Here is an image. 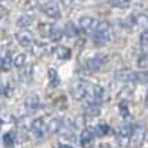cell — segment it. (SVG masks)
<instances>
[{"label":"cell","mask_w":148,"mask_h":148,"mask_svg":"<svg viewBox=\"0 0 148 148\" xmlns=\"http://www.w3.org/2000/svg\"><path fill=\"white\" fill-rule=\"evenodd\" d=\"M119 114L122 118H129L130 116V111H129V105L126 104V101H122V103H119Z\"/></svg>","instance_id":"28"},{"label":"cell","mask_w":148,"mask_h":148,"mask_svg":"<svg viewBox=\"0 0 148 148\" xmlns=\"http://www.w3.org/2000/svg\"><path fill=\"white\" fill-rule=\"evenodd\" d=\"M43 13L49 17V18L51 19H60L61 18V11H60V8L56 3H49V4H46L43 6Z\"/></svg>","instance_id":"12"},{"label":"cell","mask_w":148,"mask_h":148,"mask_svg":"<svg viewBox=\"0 0 148 148\" xmlns=\"http://www.w3.org/2000/svg\"><path fill=\"white\" fill-rule=\"evenodd\" d=\"M15 39L18 42L19 45L25 49H32V46L35 45L33 43V39H32V35L26 31H21V32L15 33Z\"/></svg>","instance_id":"9"},{"label":"cell","mask_w":148,"mask_h":148,"mask_svg":"<svg viewBox=\"0 0 148 148\" xmlns=\"http://www.w3.org/2000/svg\"><path fill=\"white\" fill-rule=\"evenodd\" d=\"M132 130L133 127L130 125H123L116 134V143L118 145L122 148H126L130 145V138H132Z\"/></svg>","instance_id":"3"},{"label":"cell","mask_w":148,"mask_h":148,"mask_svg":"<svg viewBox=\"0 0 148 148\" xmlns=\"http://www.w3.org/2000/svg\"><path fill=\"white\" fill-rule=\"evenodd\" d=\"M115 77L119 82H134V72H132L130 69H121L116 72Z\"/></svg>","instance_id":"14"},{"label":"cell","mask_w":148,"mask_h":148,"mask_svg":"<svg viewBox=\"0 0 148 148\" xmlns=\"http://www.w3.org/2000/svg\"><path fill=\"white\" fill-rule=\"evenodd\" d=\"M32 21H33V17H31V15H21L17 19V26L18 28H28L32 24Z\"/></svg>","instance_id":"24"},{"label":"cell","mask_w":148,"mask_h":148,"mask_svg":"<svg viewBox=\"0 0 148 148\" xmlns=\"http://www.w3.org/2000/svg\"><path fill=\"white\" fill-rule=\"evenodd\" d=\"M105 62H107V56L105 54H96V56H93L91 58L87 60L86 69L89 72H97L105 65Z\"/></svg>","instance_id":"6"},{"label":"cell","mask_w":148,"mask_h":148,"mask_svg":"<svg viewBox=\"0 0 148 148\" xmlns=\"http://www.w3.org/2000/svg\"><path fill=\"white\" fill-rule=\"evenodd\" d=\"M111 39V26L107 21H101L93 35V42L96 46H105Z\"/></svg>","instance_id":"1"},{"label":"cell","mask_w":148,"mask_h":148,"mask_svg":"<svg viewBox=\"0 0 148 148\" xmlns=\"http://www.w3.org/2000/svg\"><path fill=\"white\" fill-rule=\"evenodd\" d=\"M1 93H3L4 97H11V94H13V86L10 83H3V86H1Z\"/></svg>","instance_id":"29"},{"label":"cell","mask_w":148,"mask_h":148,"mask_svg":"<svg viewBox=\"0 0 148 148\" xmlns=\"http://www.w3.org/2000/svg\"><path fill=\"white\" fill-rule=\"evenodd\" d=\"M94 133H96V136H98V137H105V136H108L112 133V129H111L108 125H105V123H100V125H96Z\"/></svg>","instance_id":"19"},{"label":"cell","mask_w":148,"mask_h":148,"mask_svg":"<svg viewBox=\"0 0 148 148\" xmlns=\"http://www.w3.org/2000/svg\"><path fill=\"white\" fill-rule=\"evenodd\" d=\"M62 123H64L62 119L54 118V119H51V121L49 122V125H47V130H49L50 133H60V132H61V127H62Z\"/></svg>","instance_id":"18"},{"label":"cell","mask_w":148,"mask_h":148,"mask_svg":"<svg viewBox=\"0 0 148 148\" xmlns=\"http://www.w3.org/2000/svg\"><path fill=\"white\" fill-rule=\"evenodd\" d=\"M54 56L58 58V60H61V61H66V60H69L72 56V51L69 47H65V46H58L54 49Z\"/></svg>","instance_id":"13"},{"label":"cell","mask_w":148,"mask_h":148,"mask_svg":"<svg viewBox=\"0 0 148 148\" xmlns=\"http://www.w3.org/2000/svg\"><path fill=\"white\" fill-rule=\"evenodd\" d=\"M61 3H62L65 7H71V6H73L75 0H61Z\"/></svg>","instance_id":"31"},{"label":"cell","mask_w":148,"mask_h":148,"mask_svg":"<svg viewBox=\"0 0 148 148\" xmlns=\"http://www.w3.org/2000/svg\"><path fill=\"white\" fill-rule=\"evenodd\" d=\"M145 105L148 107V91H147V94H145Z\"/></svg>","instance_id":"34"},{"label":"cell","mask_w":148,"mask_h":148,"mask_svg":"<svg viewBox=\"0 0 148 148\" xmlns=\"http://www.w3.org/2000/svg\"><path fill=\"white\" fill-rule=\"evenodd\" d=\"M39 3H40L42 6H46V4H49V3H51V0H39Z\"/></svg>","instance_id":"32"},{"label":"cell","mask_w":148,"mask_h":148,"mask_svg":"<svg viewBox=\"0 0 148 148\" xmlns=\"http://www.w3.org/2000/svg\"><path fill=\"white\" fill-rule=\"evenodd\" d=\"M21 77H22V80L29 82L32 79V66H24V68H21Z\"/></svg>","instance_id":"26"},{"label":"cell","mask_w":148,"mask_h":148,"mask_svg":"<svg viewBox=\"0 0 148 148\" xmlns=\"http://www.w3.org/2000/svg\"><path fill=\"white\" fill-rule=\"evenodd\" d=\"M13 64H14V60L11 58L10 54H3L1 56V71L3 72L10 71V68H11Z\"/></svg>","instance_id":"22"},{"label":"cell","mask_w":148,"mask_h":148,"mask_svg":"<svg viewBox=\"0 0 148 148\" xmlns=\"http://www.w3.org/2000/svg\"><path fill=\"white\" fill-rule=\"evenodd\" d=\"M79 143L82 148H91L93 144H94V137H93V133L91 130L84 129L82 133H80V137H79Z\"/></svg>","instance_id":"11"},{"label":"cell","mask_w":148,"mask_h":148,"mask_svg":"<svg viewBox=\"0 0 148 148\" xmlns=\"http://www.w3.org/2000/svg\"><path fill=\"white\" fill-rule=\"evenodd\" d=\"M87 101L89 104H100L104 98V89L100 84H91L89 86V91H87Z\"/></svg>","instance_id":"5"},{"label":"cell","mask_w":148,"mask_h":148,"mask_svg":"<svg viewBox=\"0 0 148 148\" xmlns=\"http://www.w3.org/2000/svg\"><path fill=\"white\" fill-rule=\"evenodd\" d=\"M24 105H25V108L28 111H31V112H35L36 110H39V107H40V98L36 93H31V94H28L25 98V101H24Z\"/></svg>","instance_id":"10"},{"label":"cell","mask_w":148,"mask_h":148,"mask_svg":"<svg viewBox=\"0 0 148 148\" xmlns=\"http://www.w3.org/2000/svg\"><path fill=\"white\" fill-rule=\"evenodd\" d=\"M3 145H4V148L15 147V133L14 132L4 133V136H3Z\"/></svg>","instance_id":"20"},{"label":"cell","mask_w":148,"mask_h":148,"mask_svg":"<svg viewBox=\"0 0 148 148\" xmlns=\"http://www.w3.org/2000/svg\"><path fill=\"white\" fill-rule=\"evenodd\" d=\"M29 129H31V132H32V133L36 136L38 138H45L47 125L45 123V121H43L42 118H36V119L31 121Z\"/></svg>","instance_id":"7"},{"label":"cell","mask_w":148,"mask_h":148,"mask_svg":"<svg viewBox=\"0 0 148 148\" xmlns=\"http://www.w3.org/2000/svg\"><path fill=\"white\" fill-rule=\"evenodd\" d=\"M54 29H56V26L53 25V24H47V22H43V24H40V25H39V33H40V36H42V38H49V39H51Z\"/></svg>","instance_id":"15"},{"label":"cell","mask_w":148,"mask_h":148,"mask_svg":"<svg viewBox=\"0 0 148 148\" xmlns=\"http://www.w3.org/2000/svg\"><path fill=\"white\" fill-rule=\"evenodd\" d=\"M47 76H49V82H50L51 87H57L58 84H60V76H58V72L54 68H49Z\"/></svg>","instance_id":"21"},{"label":"cell","mask_w":148,"mask_h":148,"mask_svg":"<svg viewBox=\"0 0 148 148\" xmlns=\"http://www.w3.org/2000/svg\"><path fill=\"white\" fill-rule=\"evenodd\" d=\"M25 62H26V56L24 54V53H19V54H17L15 56V58H14V65L17 66V68H24L25 66Z\"/></svg>","instance_id":"25"},{"label":"cell","mask_w":148,"mask_h":148,"mask_svg":"<svg viewBox=\"0 0 148 148\" xmlns=\"http://www.w3.org/2000/svg\"><path fill=\"white\" fill-rule=\"evenodd\" d=\"M140 43L141 46H148V28L145 31H143L140 35Z\"/></svg>","instance_id":"30"},{"label":"cell","mask_w":148,"mask_h":148,"mask_svg":"<svg viewBox=\"0 0 148 148\" xmlns=\"http://www.w3.org/2000/svg\"><path fill=\"white\" fill-rule=\"evenodd\" d=\"M58 148H73V147L68 145V144H62V143H60V144H58Z\"/></svg>","instance_id":"33"},{"label":"cell","mask_w":148,"mask_h":148,"mask_svg":"<svg viewBox=\"0 0 148 148\" xmlns=\"http://www.w3.org/2000/svg\"><path fill=\"white\" fill-rule=\"evenodd\" d=\"M64 35L65 36H68V38H76L77 35H79V28H77L73 22H66L64 26Z\"/></svg>","instance_id":"16"},{"label":"cell","mask_w":148,"mask_h":148,"mask_svg":"<svg viewBox=\"0 0 148 148\" xmlns=\"http://www.w3.org/2000/svg\"><path fill=\"white\" fill-rule=\"evenodd\" d=\"M147 137V129L144 126V123H137L133 126L132 130V138H130V145L133 148L141 147Z\"/></svg>","instance_id":"2"},{"label":"cell","mask_w":148,"mask_h":148,"mask_svg":"<svg viewBox=\"0 0 148 148\" xmlns=\"http://www.w3.org/2000/svg\"><path fill=\"white\" fill-rule=\"evenodd\" d=\"M132 0H111V6L116 8H126L130 6Z\"/></svg>","instance_id":"27"},{"label":"cell","mask_w":148,"mask_h":148,"mask_svg":"<svg viewBox=\"0 0 148 148\" xmlns=\"http://www.w3.org/2000/svg\"><path fill=\"white\" fill-rule=\"evenodd\" d=\"M89 86L90 83H87V82H83V80H79L76 84H75V87H73V97L76 98V100H83L87 97V91H89Z\"/></svg>","instance_id":"8"},{"label":"cell","mask_w":148,"mask_h":148,"mask_svg":"<svg viewBox=\"0 0 148 148\" xmlns=\"http://www.w3.org/2000/svg\"><path fill=\"white\" fill-rule=\"evenodd\" d=\"M101 114V108L98 107V104H89L84 110V115L87 118H97Z\"/></svg>","instance_id":"17"},{"label":"cell","mask_w":148,"mask_h":148,"mask_svg":"<svg viewBox=\"0 0 148 148\" xmlns=\"http://www.w3.org/2000/svg\"><path fill=\"white\" fill-rule=\"evenodd\" d=\"M98 21L96 18H93L90 15H84L82 18L79 19V29L82 31L83 33L86 35H89V33H94L97 29V26H98Z\"/></svg>","instance_id":"4"},{"label":"cell","mask_w":148,"mask_h":148,"mask_svg":"<svg viewBox=\"0 0 148 148\" xmlns=\"http://www.w3.org/2000/svg\"><path fill=\"white\" fill-rule=\"evenodd\" d=\"M134 82L140 84H147L148 83V71L134 72Z\"/></svg>","instance_id":"23"}]
</instances>
